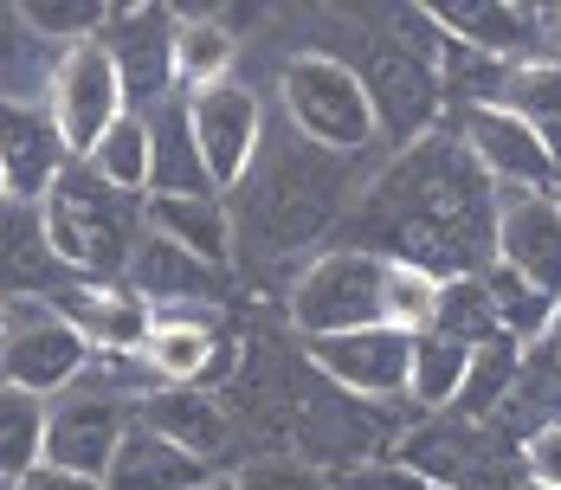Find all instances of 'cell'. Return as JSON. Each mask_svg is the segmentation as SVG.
<instances>
[{
  "label": "cell",
  "mask_w": 561,
  "mask_h": 490,
  "mask_svg": "<svg viewBox=\"0 0 561 490\" xmlns=\"http://www.w3.org/2000/svg\"><path fill=\"white\" fill-rule=\"evenodd\" d=\"M355 71H362V91H368V110H375V136H393L400 149L420 143V136H433V116L446 104L433 65H420V58L400 53V46H381V53L368 58V65H355Z\"/></svg>",
  "instance_id": "obj_14"
},
{
  "label": "cell",
  "mask_w": 561,
  "mask_h": 490,
  "mask_svg": "<svg viewBox=\"0 0 561 490\" xmlns=\"http://www.w3.org/2000/svg\"><path fill=\"white\" fill-rule=\"evenodd\" d=\"M523 375V349L510 342V335H491V342H471V355H465V375H458V394H451V420H465V426H478V420H491L497 407L510 400V387Z\"/></svg>",
  "instance_id": "obj_26"
},
{
  "label": "cell",
  "mask_w": 561,
  "mask_h": 490,
  "mask_svg": "<svg viewBox=\"0 0 561 490\" xmlns=\"http://www.w3.org/2000/svg\"><path fill=\"white\" fill-rule=\"evenodd\" d=\"M497 194L451 136H420L348 207V246L426 277H478L491 265Z\"/></svg>",
  "instance_id": "obj_1"
},
{
  "label": "cell",
  "mask_w": 561,
  "mask_h": 490,
  "mask_svg": "<svg viewBox=\"0 0 561 490\" xmlns=\"http://www.w3.org/2000/svg\"><path fill=\"white\" fill-rule=\"evenodd\" d=\"M65 143H58L46 104H26V98H0V181H7V201H39L65 174Z\"/></svg>",
  "instance_id": "obj_17"
},
{
  "label": "cell",
  "mask_w": 561,
  "mask_h": 490,
  "mask_svg": "<svg viewBox=\"0 0 561 490\" xmlns=\"http://www.w3.org/2000/svg\"><path fill=\"white\" fill-rule=\"evenodd\" d=\"M226 485L232 490H330V478L317 465H304L297 452H252Z\"/></svg>",
  "instance_id": "obj_35"
},
{
  "label": "cell",
  "mask_w": 561,
  "mask_h": 490,
  "mask_svg": "<svg viewBox=\"0 0 561 490\" xmlns=\"http://www.w3.org/2000/svg\"><path fill=\"white\" fill-rule=\"evenodd\" d=\"M407 349L413 335L400 329H348V335H304V362L336 387L342 400L362 407H393L407 400Z\"/></svg>",
  "instance_id": "obj_12"
},
{
  "label": "cell",
  "mask_w": 561,
  "mask_h": 490,
  "mask_svg": "<svg viewBox=\"0 0 561 490\" xmlns=\"http://www.w3.org/2000/svg\"><path fill=\"white\" fill-rule=\"evenodd\" d=\"M116 65V84H123V104L149 110L174 98L169 78V53H174V7H111V26L98 39Z\"/></svg>",
  "instance_id": "obj_13"
},
{
  "label": "cell",
  "mask_w": 561,
  "mask_h": 490,
  "mask_svg": "<svg viewBox=\"0 0 561 490\" xmlns=\"http://www.w3.org/2000/svg\"><path fill=\"white\" fill-rule=\"evenodd\" d=\"M330 490H433L426 478H413L407 465H393V458H368V465H348L330 478Z\"/></svg>",
  "instance_id": "obj_37"
},
{
  "label": "cell",
  "mask_w": 561,
  "mask_h": 490,
  "mask_svg": "<svg viewBox=\"0 0 561 490\" xmlns=\"http://www.w3.org/2000/svg\"><path fill=\"white\" fill-rule=\"evenodd\" d=\"M497 110H510L516 123H529V129H536V136H542V143L561 156V65H556L549 53L504 65Z\"/></svg>",
  "instance_id": "obj_28"
},
{
  "label": "cell",
  "mask_w": 561,
  "mask_h": 490,
  "mask_svg": "<svg viewBox=\"0 0 561 490\" xmlns=\"http://www.w3.org/2000/svg\"><path fill=\"white\" fill-rule=\"evenodd\" d=\"M129 420H136V407L111 381L65 387L58 400H46V458L39 465H58V471H78V478H98L104 485V465H111V452L123 445Z\"/></svg>",
  "instance_id": "obj_9"
},
{
  "label": "cell",
  "mask_w": 561,
  "mask_h": 490,
  "mask_svg": "<svg viewBox=\"0 0 561 490\" xmlns=\"http://www.w3.org/2000/svg\"><path fill=\"white\" fill-rule=\"evenodd\" d=\"M0 201H7V181H0Z\"/></svg>",
  "instance_id": "obj_44"
},
{
  "label": "cell",
  "mask_w": 561,
  "mask_h": 490,
  "mask_svg": "<svg viewBox=\"0 0 561 490\" xmlns=\"http://www.w3.org/2000/svg\"><path fill=\"white\" fill-rule=\"evenodd\" d=\"M65 297V317L84 335L91 355H111V362H129L142 342H149V323L156 310L129 290V284H84V290H58Z\"/></svg>",
  "instance_id": "obj_20"
},
{
  "label": "cell",
  "mask_w": 561,
  "mask_h": 490,
  "mask_svg": "<svg viewBox=\"0 0 561 490\" xmlns=\"http://www.w3.org/2000/svg\"><path fill=\"white\" fill-rule=\"evenodd\" d=\"M123 110L129 104H123L116 65H111V53H104L98 39L65 46V53L53 58V71H46V116H53V129H58V143H65L71 162L91 156V143L111 129Z\"/></svg>",
  "instance_id": "obj_8"
},
{
  "label": "cell",
  "mask_w": 561,
  "mask_h": 490,
  "mask_svg": "<svg viewBox=\"0 0 561 490\" xmlns=\"http://www.w3.org/2000/svg\"><path fill=\"white\" fill-rule=\"evenodd\" d=\"M433 335L451 342H491L497 317H491V297H484V277H439V297H433Z\"/></svg>",
  "instance_id": "obj_33"
},
{
  "label": "cell",
  "mask_w": 561,
  "mask_h": 490,
  "mask_svg": "<svg viewBox=\"0 0 561 490\" xmlns=\"http://www.w3.org/2000/svg\"><path fill=\"white\" fill-rule=\"evenodd\" d=\"M7 490H104L98 478H78V471H58V465H33L26 478H13Z\"/></svg>",
  "instance_id": "obj_39"
},
{
  "label": "cell",
  "mask_w": 561,
  "mask_h": 490,
  "mask_svg": "<svg viewBox=\"0 0 561 490\" xmlns=\"http://www.w3.org/2000/svg\"><path fill=\"white\" fill-rule=\"evenodd\" d=\"M142 232L149 239H169L174 252L201 259L207 272H220V277L232 265V246H239L226 194H149L142 201Z\"/></svg>",
  "instance_id": "obj_18"
},
{
  "label": "cell",
  "mask_w": 561,
  "mask_h": 490,
  "mask_svg": "<svg viewBox=\"0 0 561 490\" xmlns=\"http://www.w3.org/2000/svg\"><path fill=\"white\" fill-rule=\"evenodd\" d=\"M556 362H561V323H556Z\"/></svg>",
  "instance_id": "obj_42"
},
{
  "label": "cell",
  "mask_w": 561,
  "mask_h": 490,
  "mask_svg": "<svg viewBox=\"0 0 561 490\" xmlns=\"http://www.w3.org/2000/svg\"><path fill=\"white\" fill-rule=\"evenodd\" d=\"M33 207H39L58 272L91 277V284H123V265H129L136 239H142V201L104 187L84 162H65V174Z\"/></svg>",
  "instance_id": "obj_3"
},
{
  "label": "cell",
  "mask_w": 561,
  "mask_h": 490,
  "mask_svg": "<svg viewBox=\"0 0 561 490\" xmlns=\"http://www.w3.org/2000/svg\"><path fill=\"white\" fill-rule=\"evenodd\" d=\"M478 277H484V297H491L497 335H510L516 349H523V342H542V335H556V323H561V297L536 290V284H523V277L504 272V265H484Z\"/></svg>",
  "instance_id": "obj_29"
},
{
  "label": "cell",
  "mask_w": 561,
  "mask_h": 490,
  "mask_svg": "<svg viewBox=\"0 0 561 490\" xmlns=\"http://www.w3.org/2000/svg\"><path fill=\"white\" fill-rule=\"evenodd\" d=\"M433 26L446 33L451 46L478 58H542V7H523V0H458V7H426Z\"/></svg>",
  "instance_id": "obj_16"
},
{
  "label": "cell",
  "mask_w": 561,
  "mask_h": 490,
  "mask_svg": "<svg viewBox=\"0 0 561 490\" xmlns=\"http://www.w3.org/2000/svg\"><path fill=\"white\" fill-rule=\"evenodd\" d=\"M232 194H239L245 232H259V246L278 259L290 246H310V239L342 214L348 174H342V156H323V149H310L304 136L284 129V143L265 136L259 162L245 168V181H239ZM239 219H232V226H239Z\"/></svg>",
  "instance_id": "obj_2"
},
{
  "label": "cell",
  "mask_w": 561,
  "mask_h": 490,
  "mask_svg": "<svg viewBox=\"0 0 561 490\" xmlns=\"http://www.w3.org/2000/svg\"><path fill=\"white\" fill-rule=\"evenodd\" d=\"M458 149L471 156V168L504 187V194H556L561 181V156L497 104H465L458 110Z\"/></svg>",
  "instance_id": "obj_10"
},
{
  "label": "cell",
  "mask_w": 561,
  "mask_h": 490,
  "mask_svg": "<svg viewBox=\"0 0 561 490\" xmlns=\"http://www.w3.org/2000/svg\"><path fill=\"white\" fill-rule=\"evenodd\" d=\"M194 490H232V485H226V478H201Z\"/></svg>",
  "instance_id": "obj_41"
},
{
  "label": "cell",
  "mask_w": 561,
  "mask_h": 490,
  "mask_svg": "<svg viewBox=\"0 0 561 490\" xmlns=\"http://www.w3.org/2000/svg\"><path fill=\"white\" fill-rule=\"evenodd\" d=\"M232 58H239V39H232L226 20H214V13H174V53H169L174 98H201V91L226 84Z\"/></svg>",
  "instance_id": "obj_24"
},
{
  "label": "cell",
  "mask_w": 561,
  "mask_h": 490,
  "mask_svg": "<svg viewBox=\"0 0 561 490\" xmlns=\"http://www.w3.org/2000/svg\"><path fill=\"white\" fill-rule=\"evenodd\" d=\"M433 297H439V277L413 272V265H388V329L426 335L433 329Z\"/></svg>",
  "instance_id": "obj_36"
},
{
  "label": "cell",
  "mask_w": 561,
  "mask_h": 490,
  "mask_svg": "<svg viewBox=\"0 0 561 490\" xmlns=\"http://www.w3.org/2000/svg\"><path fill=\"white\" fill-rule=\"evenodd\" d=\"M46 458V400L0 381V490Z\"/></svg>",
  "instance_id": "obj_31"
},
{
  "label": "cell",
  "mask_w": 561,
  "mask_h": 490,
  "mask_svg": "<svg viewBox=\"0 0 561 490\" xmlns=\"http://www.w3.org/2000/svg\"><path fill=\"white\" fill-rule=\"evenodd\" d=\"M123 284L149 304V310H169V304H207V297H220V272H207L201 259H187V252H174L169 239H136V252H129V265H123Z\"/></svg>",
  "instance_id": "obj_22"
},
{
  "label": "cell",
  "mask_w": 561,
  "mask_h": 490,
  "mask_svg": "<svg viewBox=\"0 0 561 490\" xmlns=\"http://www.w3.org/2000/svg\"><path fill=\"white\" fill-rule=\"evenodd\" d=\"M393 465H407L413 478H426L433 490H446L451 478H465L471 465H478V433L465 426V420H420L413 433H400L393 445Z\"/></svg>",
  "instance_id": "obj_27"
},
{
  "label": "cell",
  "mask_w": 561,
  "mask_h": 490,
  "mask_svg": "<svg viewBox=\"0 0 561 490\" xmlns=\"http://www.w3.org/2000/svg\"><path fill=\"white\" fill-rule=\"evenodd\" d=\"M84 368H91V349L58 304H7V329H0V381L7 387L58 400L65 387L84 381Z\"/></svg>",
  "instance_id": "obj_6"
},
{
  "label": "cell",
  "mask_w": 561,
  "mask_h": 490,
  "mask_svg": "<svg viewBox=\"0 0 561 490\" xmlns=\"http://www.w3.org/2000/svg\"><path fill=\"white\" fill-rule=\"evenodd\" d=\"M491 265H504L523 284L561 297V201L556 194H497Z\"/></svg>",
  "instance_id": "obj_15"
},
{
  "label": "cell",
  "mask_w": 561,
  "mask_h": 490,
  "mask_svg": "<svg viewBox=\"0 0 561 490\" xmlns=\"http://www.w3.org/2000/svg\"><path fill=\"white\" fill-rule=\"evenodd\" d=\"M465 342H451V335H413V349H407V400L413 407H426V413H446L451 394H458V375H465Z\"/></svg>",
  "instance_id": "obj_32"
},
{
  "label": "cell",
  "mask_w": 561,
  "mask_h": 490,
  "mask_svg": "<svg viewBox=\"0 0 561 490\" xmlns=\"http://www.w3.org/2000/svg\"><path fill=\"white\" fill-rule=\"evenodd\" d=\"M181 104H187V136L201 149V168H207L214 194H232L245 181V168L259 162V149H265V104H259V91L226 78V84L201 91V98H181Z\"/></svg>",
  "instance_id": "obj_11"
},
{
  "label": "cell",
  "mask_w": 561,
  "mask_h": 490,
  "mask_svg": "<svg viewBox=\"0 0 561 490\" xmlns=\"http://www.w3.org/2000/svg\"><path fill=\"white\" fill-rule=\"evenodd\" d=\"M542 53L561 65V7H542Z\"/></svg>",
  "instance_id": "obj_40"
},
{
  "label": "cell",
  "mask_w": 561,
  "mask_h": 490,
  "mask_svg": "<svg viewBox=\"0 0 561 490\" xmlns=\"http://www.w3.org/2000/svg\"><path fill=\"white\" fill-rule=\"evenodd\" d=\"M20 26H26L33 39L84 46V39H104L111 7H104V0H46V7H20Z\"/></svg>",
  "instance_id": "obj_34"
},
{
  "label": "cell",
  "mask_w": 561,
  "mask_h": 490,
  "mask_svg": "<svg viewBox=\"0 0 561 490\" xmlns=\"http://www.w3.org/2000/svg\"><path fill=\"white\" fill-rule=\"evenodd\" d=\"M149 194H214V181L201 168V149L187 136V104L181 98L149 110Z\"/></svg>",
  "instance_id": "obj_25"
},
{
  "label": "cell",
  "mask_w": 561,
  "mask_h": 490,
  "mask_svg": "<svg viewBox=\"0 0 561 490\" xmlns=\"http://www.w3.org/2000/svg\"><path fill=\"white\" fill-rule=\"evenodd\" d=\"M84 168H91L104 187L129 194V201H142V194H149V116H142V110H123L111 129L91 143Z\"/></svg>",
  "instance_id": "obj_30"
},
{
  "label": "cell",
  "mask_w": 561,
  "mask_h": 490,
  "mask_svg": "<svg viewBox=\"0 0 561 490\" xmlns=\"http://www.w3.org/2000/svg\"><path fill=\"white\" fill-rule=\"evenodd\" d=\"M0 329H7V304H0Z\"/></svg>",
  "instance_id": "obj_43"
},
{
  "label": "cell",
  "mask_w": 561,
  "mask_h": 490,
  "mask_svg": "<svg viewBox=\"0 0 561 490\" xmlns=\"http://www.w3.org/2000/svg\"><path fill=\"white\" fill-rule=\"evenodd\" d=\"M278 104H284V129L304 136L323 156H362L375 143V110L362 91V71L348 58L330 53H297L284 58L278 71Z\"/></svg>",
  "instance_id": "obj_4"
},
{
  "label": "cell",
  "mask_w": 561,
  "mask_h": 490,
  "mask_svg": "<svg viewBox=\"0 0 561 490\" xmlns=\"http://www.w3.org/2000/svg\"><path fill=\"white\" fill-rule=\"evenodd\" d=\"M201 478H214L201 458H187L181 445H169L162 433H149L142 420H129L123 445L104 465V490H194Z\"/></svg>",
  "instance_id": "obj_23"
},
{
  "label": "cell",
  "mask_w": 561,
  "mask_h": 490,
  "mask_svg": "<svg viewBox=\"0 0 561 490\" xmlns=\"http://www.w3.org/2000/svg\"><path fill=\"white\" fill-rule=\"evenodd\" d=\"M58 259L33 201H0V304L13 297H58Z\"/></svg>",
  "instance_id": "obj_21"
},
{
  "label": "cell",
  "mask_w": 561,
  "mask_h": 490,
  "mask_svg": "<svg viewBox=\"0 0 561 490\" xmlns=\"http://www.w3.org/2000/svg\"><path fill=\"white\" fill-rule=\"evenodd\" d=\"M523 465H529V478L542 490H561V420H549L542 433L523 445Z\"/></svg>",
  "instance_id": "obj_38"
},
{
  "label": "cell",
  "mask_w": 561,
  "mask_h": 490,
  "mask_svg": "<svg viewBox=\"0 0 561 490\" xmlns=\"http://www.w3.org/2000/svg\"><path fill=\"white\" fill-rule=\"evenodd\" d=\"M136 368L149 375V387H214L239 368V342L220 329L214 304H169L156 310L149 342L136 349Z\"/></svg>",
  "instance_id": "obj_7"
},
{
  "label": "cell",
  "mask_w": 561,
  "mask_h": 490,
  "mask_svg": "<svg viewBox=\"0 0 561 490\" xmlns=\"http://www.w3.org/2000/svg\"><path fill=\"white\" fill-rule=\"evenodd\" d=\"M136 420L149 433H162L169 445H181L187 458H201L207 471L232 445V413H226L220 394H207V387H149L142 407H136Z\"/></svg>",
  "instance_id": "obj_19"
},
{
  "label": "cell",
  "mask_w": 561,
  "mask_h": 490,
  "mask_svg": "<svg viewBox=\"0 0 561 490\" xmlns=\"http://www.w3.org/2000/svg\"><path fill=\"white\" fill-rule=\"evenodd\" d=\"M290 323L304 335H348V329L388 323V259L336 246L310 259L290 284Z\"/></svg>",
  "instance_id": "obj_5"
}]
</instances>
